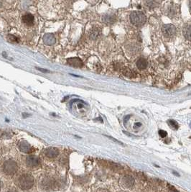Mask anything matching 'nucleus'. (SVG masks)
<instances>
[{
  "label": "nucleus",
  "mask_w": 191,
  "mask_h": 192,
  "mask_svg": "<svg viewBox=\"0 0 191 192\" xmlns=\"http://www.w3.org/2000/svg\"><path fill=\"white\" fill-rule=\"evenodd\" d=\"M16 184L22 190L30 189L34 185V178L29 173H24L17 179Z\"/></svg>",
  "instance_id": "f257e3e1"
},
{
  "label": "nucleus",
  "mask_w": 191,
  "mask_h": 192,
  "mask_svg": "<svg viewBox=\"0 0 191 192\" xmlns=\"http://www.w3.org/2000/svg\"><path fill=\"white\" fill-rule=\"evenodd\" d=\"M146 16L142 12L135 11V12H131L130 15V20H131V23L137 27L144 25L146 22Z\"/></svg>",
  "instance_id": "f03ea898"
},
{
  "label": "nucleus",
  "mask_w": 191,
  "mask_h": 192,
  "mask_svg": "<svg viewBox=\"0 0 191 192\" xmlns=\"http://www.w3.org/2000/svg\"><path fill=\"white\" fill-rule=\"evenodd\" d=\"M18 166L13 160H8L3 164V171L7 175H13L17 171Z\"/></svg>",
  "instance_id": "7ed1b4c3"
},
{
  "label": "nucleus",
  "mask_w": 191,
  "mask_h": 192,
  "mask_svg": "<svg viewBox=\"0 0 191 192\" xmlns=\"http://www.w3.org/2000/svg\"><path fill=\"white\" fill-rule=\"evenodd\" d=\"M162 32L164 36L166 37V38H172L176 34V28L171 24L165 25L162 26Z\"/></svg>",
  "instance_id": "20e7f679"
},
{
  "label": "nucleus",
  "mask_w": 191,
  "mask_h": 192,
  "mask_svg": "<svg viewBox=\"0 0 191 192\" xmlns=\"http://www.w3.org/2000/svg\"><path fill=\"white\" fill-rule=\"evenodd\" d=\"M121 183L122 186L126 189L131 188L134 184V179L130 175H125L121 179Z\"/></svg>",
  "instance_id": "39448f33"
},
{
  "label": "nucleus",
  "mask_w": 191,
  "mask_h": 192,
  "mask_svg": "<svg viewBox=\"0 0 191 192\" xmlns=\"http://www.w3.org/2000/svg\"><path fill=\"white\" fill-rule=\"evenodd\" d=\"M40 186L44 190H50L53 189L55 186V181L51 178L46 177L42 180L40 183Z\"/></svg>",
  "instance_id": "423d86ee"
},
{
  "label": "nucleus",
  "mask_w": 191,
  "mask_h": 192,
  "mask_svg": "<svg viewBox=\"0 0 191 192\" xmlns=\"http://www.w3.org/2000/svg\"><path fill=\"white\" fill-rule=\"evenodd\" d=\"M40 163V158L36 156H29L26 158V163L29 167H37L39 166Z\"/></svg>",
  "instance_id": "0eeeda50"
},
{
  "label": "nucleus",
  "mask_w": 191,
  "mask_h": 192,
  "mask_svg": "<svg viewBox=\"0 0 191 192\" xmlns=\"http://www.w3.org/2000/svg\"><path fill=\"white\" fill-rule=\"evenodd\" d=\"M67 63L68 65L76 68H80L83 66V62L79 58H70L67 60Z\"/></svg>",
  "instance_id": "6e6552de"
},
{
  "label": "nucleus",
  "mask_w": 191,
  "mask_h": 192,
  "mask_svg": "<svg viewBox=\"0 0 191 192\" xmlns=\"http://www.w3.org/2000/svg\"><path fill=\"white\" fill-rule=\"evenodd\" d=\"M19 148L22 152L25 153H29L32 151V148L29 143L25 140L21 141L19 143Z\"/></svg>",
  "instance_id": "1a4fd4ad"
},
{
  "label": "nucleus",
  "mask_w": 191,
  "mask_h": 192,
  "mask_svg": "<svg viewBox=\"0 0 191 192\" xmlns=\"http://www.w3.org/2000/svg\"><path fill=\"white\" fill-rule=\"evenodd\" d=\"M45 156L50 158H54L59 155V151L57 148H47L45 151Z\"/></svg>",
  "instance_id": "9d476101"
},
{
  "label": "nucleus",
  "mask_w": 191,
  "mask_h": 192,
  "mask_svg": "<svg viewBox=\"0 0 191 192\" xmlns=\"http://www.w3.org/2000/svg\"><path fill=\"white\" fill-rule=\"evenodd\" d=\"M22 22H23V23L25 25H28V26H31V25H32L34 24L35 18H34L33 15H31V14H25L22 17Z\"/></svg>",
  "instance_id": "9b49d317"
},
{
  "label": "nucleus",
  "mask_w": 191,
  "mask_h": 192,
  "mask_svg": "<svg viewBox=\"0 0 191 192\" xmlns=\"http://www.w3.org/2000/svg\"><path fill=\"white\" fill-rule=\"evenodd\" d=\"M43 42L48 45H52L56 42V38L52 34H46L43 37Z\"/></svg>",
  "instance_id": "f8f14e48"
},
{
  "label": "nucleus",
  "mask_w": 191,
  "mask_h": 192,
  "mask_svg": "<svg viewBox=\"0 0 191 192\" xmlns=\"http://www.w3.org/2000/svg\"><path fill=\"white\" fill-rule=\"evenodd\" d=\"M137 66L140 70H144L147 66V60L145 58H139L137 62Z\"/></svg>",
  "instance_id": "ddd939ff"
},
{
  "label": "nucleus",
  "mask_w": 191,
  "mask_h": 192,
  "mask_svg": "<svg viewBox=\"0 0 191 192\" xmlns=\"http://www.w3.org/2000/svg\"><path fill=\"white\" fill-rule=\"evenodd\" d=\"M184 35L188 40H191V25H188L185 28V31H184Z\"/></svg>",
  "instance_id": "4468645a"
},
{
  "label": "nucleus",
  "mask_w": 191,
  "mask_h": 192,
  "mask_svg": "<svg viewBox=\"0 0 191 192\" xmlns=\"http://www.w3.org/2000/svg\"><path fill=\"white\" fill-rule=\"evenodd\" d=\"M99 34H100V31L99 30V28H93V29L90 31V38H92V39L93 40L96 39V38L99 36Z\"/></svg>",
  "instance_id": "2eb2a0df"
},
{
  "label": "nucleus",
  "mask_w": 191,
  "mask_h": 192,
  "mask_svg": "<svg viewBox=\"0 0 191 192\" xmlns=\"http://www.w3.org/2000/svg\"><path fill=\"white\" fill-rule=\"evenodd\" d=\"M168 124L170 126L171 128H172L174 130H178V127H179V125H178V122L175 120H172V119H170V120H168Z\"/></svg>",
  "instance_id": "dca6fc26"
},
{
  "label": "nucleus",
  "mask_w": 191,
  "mask_h": 192,
  "mask_svg": "<svg viewBox=\"0 0 191 192\" xmlns=\"http://www.w3.org/2000/svg\"><path fill=\"white\" fill-rule=\"evenodd\" d=\"M124 74L125 76H127V77L129 78H132L135 76V72L131 71V69H126L124 71Z\"/></svg>",
  "instance_id": "f3484780"
},
{
  "label": "nucleus",
  "mask_w": 191,
  "mask_h": 192,
  "mask_svg": "<svg viewBox=\"0 0 191 192\" xmlns=\"http://www.w3.org/2000/svg\"><path fill=\"white\" fill-rule=\"evenodd\" d=\"M147 7H157V5H159V2H155V1H148V2H145Z\"/></svg>",
  "instance_id": "a211bd4d"
},
{
  "label": "nucleus",
  "mask_w": 191,
  "mask_h": 192,
  "mask_svg": "<svg viewBox=\"0 0 191 192\" xmlns=\"http://www.w3.org/2000/svg\"><path fill=\"white\" fill-rule=\"evenodd\" d=\"M8 40L12 42H18V38L13 35H8Z\"/></svg>",
  "instance_id": "6ab92c4d"
},
{
  "label": "nucleus",
  "mask_w": 191,
  "mask_h": 192,
  "mask_svg": "<svg viewBox=\"0 0 191 192\" xmlns=\"http://www.w3.org/2000/svg\"><path fill=\"white\" fill-rule=\"evenodd\" d=\"M159 135L161 137L163 138V137H165L167 135H168V133H167L166 131H165V130H161L159 131Z\"/></svg>",
  "instance_id": "aec40b11"
},
{
  "label": "nucleus",
  "mask_w": 191,
  "mask_h": 192,
  "mask_svg": "<svg viewBox=\"0 0 191 192\" xmlns=\"http://www.w3.org/2000/svg\"><path fill=\"white\" fill-rule=\"evenodd\" d=\"M168 192H178V191L171 185H168Z\"/></svg>",
  "instance_id": "412c9836"
},
{
  "label": "nucleus",
  "mask_w": 191,
  "mask_h": 192,
  "mask_svg": "<svg viewBox=\"0 0 191 192\" xmlns=\"http://www.w3.org/2000/svg\"><path fill=\"white\" fill-rule=\"evenodd\" d=\"M37 69H38V70H39V71H42V72H43V73H49V72H50V71H48V70H46V69H41V68H36Z\"/></svg>",
  "instance_id": "4be33fe9"
},
{
  "label": "nucleus",
  "mask_w": 191,
  "mask_h": 192,
  "mask_svg": "<svg viewBox=\"0 0 191 192\" xmlns=\"http://www.w3.org/2000/svg\"><path fill=\"white\" fill-rule=\"evenodd\" d=\"M7 192H18L17 190L15 188H12V189H9V190L7 191Z\"/></svg>",
  "instance_id": "5701e85b"
},
{
  "label": "nucleus",
  "mask_w": 191,
  "mask_h": 192,
  "mask_svg": "<svg viewBox=\"0 0 191 192\" xmlns=\"http://www.w3.org/2000/svg\"><path fill=\"white\" fill-rule=\"evenodd\" d=\"M97 192H109V191L106 190V189H100L97 191Z\"/></svg>",
  "instance_id": "b1692460"
},
{
  "label": "nucleus",
  "mask_w": 191,
  "mask_h": 192,
  "mask_svg": "<svg viewBox=\"0 0 191 192\" xmlns=\"http://www.w3.org/2000/svg\"><path fill=\"white\" fill-rule=\"evenodd\" d=\"M172 173H173V174L175 175V176H178V177H179V176H180V175L178 174V173H177V172H175V171H172Z\"/></svg>",
  "instance_id": "393cba45"
},
{
  "label": "nucleus",
  "mask_w": 191,
  "mask_h": 192,
  "mask_svg": "<svg viewBox=\"0 0 191 192\" xmlns=\"http://www.w3.org/2000/svg\"><path fill=\"white\" fill-rule=\"evenodd\" d=\"M190 8H191V1L190 2Z\"/></svg>",
  "instance_id": "a878e982"
}]
</instances>
